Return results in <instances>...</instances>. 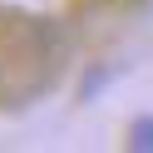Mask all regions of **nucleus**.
Wrapping results in <instances>:
<instances>
[{
    "label": "nucleus",
    "instance_id": "1",
    "mask_svg": "<svg viewBox=\"0 0 153 153\" xmlns=\"http://www.w3.org/2000/svg\"><path fill=\"white\" fill-rule=\"evenodd\" d=\"M128 148L133 153H153V114H143V119L128 123Z\"/></svg>",
    "mask_w": 153,
    "mask_h": 153
}]
</instances>
